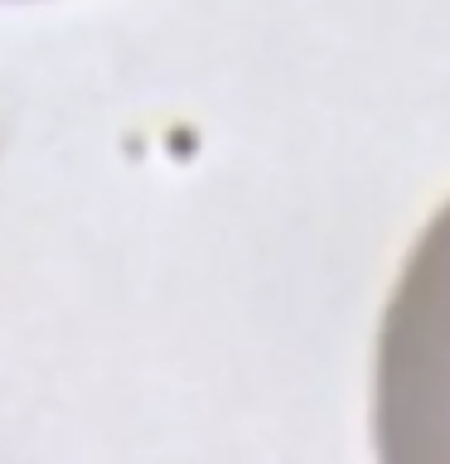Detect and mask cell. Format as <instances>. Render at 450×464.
<instances>
[{"label": "cell", "mask_w": 450, "mask_h": 464, "mask_svg": "<svg viewBox=\"0 0 450 464\" xmlns=\"http://www.w3.org/2000/svg\"><path fill=\"white\" fill-rule=\"evenodd\" d=\"M377 464H450V198L426 218L373 339Z\"/></svg>", "instance_id": "6da1fadb"}]
</instances>
